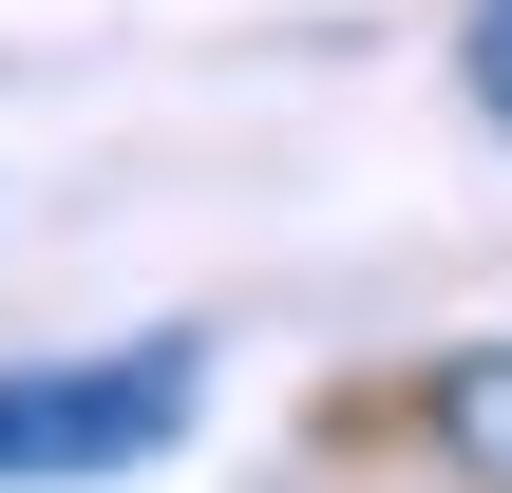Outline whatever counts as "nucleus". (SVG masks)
<instances>
[{"label":"nucleus","mask_w":512,"mask_h":493,"mask_svg":"<svg viewBox=\"0 0 512 493\" xmlns=\"http://www.w3.org/2000/svg\"><path fill=\"white\" fill-rule=\"evenodd\" d=\"M456 57H475V114L512 133V0H475V19H456Z\"/></svg>","instance_id":"3"},{"label":"nucleus","mask_w":512,"mask_h":493,"mask_svg":"<svg viewBox=\"0 0 512 493\" xmlns=\"http://www.w3.org/2000/svg\"><path fill=\"white\" fill-rule=\"evenodd\" d=\"M437 456L475 493H512V342H475V361H437Z\"/></svg>","instance_id":"2"},{"label":"nucleus","mask_w":512,"mask_h":493,"mask_svg":"<svg viewBox=\"0 0 512 493\" xmlns=\"http://www.w3.org/2000/svg\"><path fill=\"white\" fill-rule=\"evenodd\" d=\"M171 437H190V342H114V361L0 380V475H133Z\"/></svg>","instance_id":"1"}]
</instances>
